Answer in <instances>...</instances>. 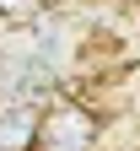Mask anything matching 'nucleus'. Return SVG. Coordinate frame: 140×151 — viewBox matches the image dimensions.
<instances>
[{
    "label": "nucleus",
    "mask_w": 140,
    "mask_h": 151,
    "mask_svg": "<svg viewBox=\"0 0 140 151\" xmlns=\"http://www.w3.org/2000/svg\"><path fill=\"white\" fill-rule=\"evenodd\" d=\"M38 113L32 103H0V151H38Z\"/></svg>",
    "instance_id": "obj_2"
},
{
    "label": "nucleus",
    "mask_w": 140,
    "mask_h": 151,
    "mask_svg": "<svg viewBox=\"0 0 140 151\" xmlns=\"http://www.w3.org/2000/svg\"><path fill=\"white\" fill-rule=\"evenodd\" d=\"M103 119L81 97H54L38 113V151H97Z\"/></svg>",
    "instance_id": "obj_1"
},
{
    "label": "nucleus",
    "mask_w": 140,
    "mask_h": 151,
    "mask_svg": "<svg viewBox=\"0 0 140 151\" xmlns=\"http://www.w3.org/2000/svg\"><path fill=\"white\" fill-rule=\"evenodd\" d=\"M49 16V0H0V27H32Z\"/></svg>",
    "instance_id": "obj_3"
}]
</instances>
